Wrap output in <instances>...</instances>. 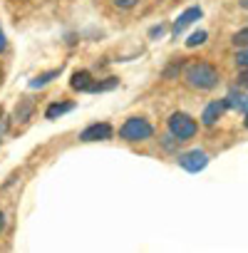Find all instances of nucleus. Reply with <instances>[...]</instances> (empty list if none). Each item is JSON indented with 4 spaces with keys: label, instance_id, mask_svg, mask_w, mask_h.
I'll return each instance as SVG.
<instances>
[{
    "label": "nucleus",
    "instance_id": "nucleus-1",
    "mask_svg": "<svg viewBox=\"0 0 248 253\" xmlns=\"http://www.w3.org/2000/svg\"><path fill=\"white\" fill-rule=\"evenodd\" d=\"M184 80L194 89H211L218 84V72L208 62H191L184 72Z\"/></svg>",
    "mask_w": 248,
    "mask_h": 253
},
{
    "label": "nucleus",
    "instance_id": "nucleus-2",
    "mask_svg": "<svg viewBox=\"0 0 248 253\" xmlns=\"http://www.w3.org/2000/svg\"><path fill=\"white\" fill-rule=\"evenodd\" d=\"M152 134H154V126L147 119H142V117H129L127 122L119 126V137L124 142H144Z\"/></svg>",
    "mask_w": 248,
    "mask_h": 253
},
{
    "label": "nucleus",
    "instance_id": "nucleus-3",
    "mask_svg": "<svg viewBox=\"0 0 248 253\" xmlns=\"http://www.w3.org/2000/svg\"><path fill=\"white\" fill-rule=\"evenodd\" d=\"M196 129H199L196 119L189 117L186 112H174V114L169 117V132H171V137L179 139V142L191 139V137L196 134Z\"/></svg>",
    "mask_w": 248,
    "mask_h": 253
},
{
    "label": "nucleus",
    "instance_id": "nucleus-4",
    "mask_svg": "<svg viewBox=\"0 0 248 253\" xmlns=\"http://www.w3.org/2000/svg\"><path fill=\"white\" fill-rule=\"evenodd\" d=\"M107 139H112V124L107 122H94L80 132V142H107Z\"/></svg>",
    "mask_w": 248,
    "mask_h": 253
},
{
    "label": "nucleus",
    "instance_id": "nucleus-5",
    "mask_svg": "<svg viewBox=\"0 0 248 253\" xmlns=\"http://www.w3.org/2000/svg\"><path fill=\"white\" fill-rule=\"evenodd\" d=\"M179 164H181L186 171H201V169L208 164V157H206V152H201V149H194V152H186V154H181V157H179Z\"/></svg>",
    "mask_w": 248,
    "mask_h": 253
},
{
    "label": "nucleus",
    "instance_id": "nucleus-6",
    "mask_svg": "<svg viewBox=\"0 0 248 253\" xmlns=\"http://www.w3.org/2000/svg\"><path fill=\"white\" fill-rule=\"evenodd\" d=\"M223 112H226V102H223V99H216V102L206 104V109H204V114H201V122H204L206 126H213V124L221 119Z\"/></svg>",
    "mask_w": 248,
    "mask_h": 253
},
{
    "label": "nucleus",
    "instance_id": "nucleus-7",
    "mask_svg": "<svg viewBox=\"0 0 248 253\" xmlns=\"http://www.w3.org/2000/svg\"><path fill=\"white\" fill-rule=\"evenodd\" d=\"M199 18H201V8H189V10H184V13L176 18V23H174V28H171V30L179 35L184 28H189V25H191L194 20H199Z\"/></svg>",
    "mask_w": 248,
    "mask_h": 253
},
{
    "label": "nucleus",
    "instance_id": "nucleus-8",
    "mask_svg": "<svg viewBox=\"0 0 248 253\" xmlns=\"http://www.w3.org/2000/svg\"><path fill=\"white\" fill-rule=\"evenodd\" d=\"M72 89H77V92H92V84H94V80H92V75L87 72V70H77L75 75H72Z\"/></svg>",
    "mask_w": 248,
    "mask_h": 253
},
{
    "label": "nucleus",
    "instance_id": "nucleus-9",
    "mask_svg": "<svg viewBox=\"0 0 248 253\" xmlns=\"http://www.w3.org/2000/svg\"><path fill=\"white\" fill-rule=\"evenodd\" d=\"M223 102L226 107H233V109H248V94H241V92H228Z\"/></svg>",
    "mask_w": 248,
    "mask_h": 253
},
{
    "label": "nucleus",
    "instance_id": "nucleus-10",
    "mask_svg": "<svg viewBox=\"0 0 248 253\" xmlns=\"http://www.w3.org/2000/svg\"><path fill=\"white\" fill-rule=\"evenodd\" d=\"M72 107H75L72 102H62V104H60V102H55V104H50V107H47V112H45V117H47V119H57L60 114H65V112H70Z\"/></svg>",
    "mask_w": 248,
    "mask_h": 253
},
{
    "label": "nucleus",
    "instance_id": "nucleus-11",
    "mask_svg": "<svg viewBox=\"0 0 248 253\" xmlns=\"http://www.w3.org/2000/svg\"><path fill=\"white\" fill-rule=\"evenodd\" d=\"M30 112H33V99L25 97V99L18 104V109H15V119H18V122H25V119L30 117Z\"/></svg>",
    "mask_w": 248,
    "mask_h": 253
},
{
    "label": "nucleus",
    "instance_id": "nucleus-12",
    "mask_svg": "<svg viewBox=\"0 0 248 253\" xmlns=\"http://www.w3.org/2000/svg\"><path fill=\"white\" fill-rule=\"evenodd\" d=\"M60 75V70H52V72H45V75H40V77H35L33 80V87H42V84H47L52 77H57Z\"/></svg>",
    "mask_w": 248,
    "mask_h": 253
},
{
    "label": "nucleus",
    "instance_id": "nucleus-13",
    "mask_svg": "<svg viewBox=\"0 0 248 253\" xmlns=\"http://www.w3.org/2000/svg\"><path fill=\"white\" fill-rule=\"evenodd\" d=\"M233 45L236 47H248V28H243L233 35Z\"/></svg>",
    "mask_w": 248,
    "mask_h": 253
},
{
    "label": "nucleus",
    "instance_id": "nucleus-14",
    "mask_svg": "<svg viewBox=\"0 0 248 253\" xmlns=\"http://www.w3.org/2000/svg\"><path fill=\"white\" fill-rule=\"evenodd\" d=\"M201 42H206V30H199V33H194V35L186 40L189 47H196V45H201Z\"/></svg>",
    "mask_w": 248,
    "mask_h": 253
},
{
    "label": "nucleus",
    "instance_id": "nucleus-15",
    "mask_svg": "<svg viewBox=\"0 0 248 253\" xmlns=\"http://www.w3.org/2000/svg\"><path fill=\"white\" fill-rule=\"evenodd\" d=\"M112 3L117 5V8H122V10H129V8H134L139 0H112Z\"/></svg>",
    "mask_w": 248,
    "mask_h": 253
},
{
    "label": "nucleus",
    "instance_id": "nucleus-16",
    "mask_svg": "<svg viewBox=\"0 0 248 253\" xmlns=\"http://www.w3.org/2000/svg\"><path fill=\"white\" fill-rule=\"evenodd\" d=\"M236 65L238 67H248V50H241V52H236Z\"/></svg>",
    "mask_w": 248,
    "mask_h": 253
},
{
    "label": "nucleus",
    "instance_id": "nucleus-17",
    "mask_svg": "<svg viewBox=\"0 0 248 253\" xmlns=\"http://www.w3.org/2000/svg\"><path fill=\"white\" fill-rule=\"evenodd\" d=\"M238 84H241V87H248V67H246V72L238 75Z\"/></svg>",
    "mask_w": 248,
    "mask_h": 253
},
{
    "label": "nucleus",
    "instance_id": "nucleus-18",
    "mask_svg": "<svg viewBox=\"0 0 248 253\" xmlns=\"http://www.w3.org/2000/svg\"><path fill=\"white\" fill-rule=\"evenodd\" d=\"M5 45H8V42H5V33H3V30H0V52H3V50H5Z\"/></svg>",
    "mask_w": 248,
    "mask_h": 253
},
{
    "label": "nucleus",
    "instance_id": "nucleus-19",
    "mask_svg": "<svg viewBox=\"0 0 248 253\" xmlns=\"http://www.w3.org/2000/svg\"><path fill=\"white\" fill-rule=\"evenodd\" d=\"M3 228H5V213L0 211V233H3Z\"/></svg>",
    "mask_w": 248,
    "mask_h": 253
},
{
    "label": "nucleus",
    "instance_id": "nucleus-20",
    "mask_svg": "<svg viewBox=\"0 0 248 253\" xmlns=\"http://www.w3.org/2000/svg\"><path fill=\"white\" fill-rule=\"evenodd\" d=\"M241 5H243V8H248V0H241Z\"/></svg>",
    "mask_w": 248,
    "mask_h": 253
},
{
    "label": "nucleus",
    "instance_id": "nucleus-21",
    "mask_svg": "<svg viewBox=\"0 0 248 253\" xmlns=\"http://www.w3.org/2000/svg\"><path fill=\"white\" fill-rule=\"evenodd\" d=\"M243 124H246V129H248V114H246V119H243Z\"/></svg>",
    "mask_w": 248,
    "mask_h": 253
},
{
    "label": "nucleus",
    "instance_id": "nucleus-22",
    "mask_svg": "<svg viewBox=\"0 0 248 253\" xmlns=\"http://www.w3.org/2000/svg\"><path fill=\"white\" fill-rule=\"evenodd\" d=\"M0 77H3V67H0Z\"/></svg>",
    "mask_w": 248,
    "mask_h": 253
}]
</instances>
